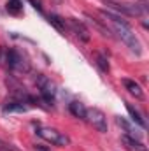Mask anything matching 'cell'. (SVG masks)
<instances>
[{
	"label": "cell",
	"mask_w": 149,
	"mask_h": 151,
	"mask_svg": "<svg viewBox=\"0 0 149 151\" xmlns=\"http://www.w3.org/2000/svg\"><path fill=\"white\" fill-rule=\"evenodd\" d=\"M100 14H102L105 19H109V21L112 23V27H114V30H116L117 37L121 39L128 47H130V51H133L135 55H140V53H142L140 40L137 39L135 34H133V30L130 28V25H128L125 19H121V16H119V14H114L112 11H100Z\"/></svg>",
	"instance_id": "6da1fadb"
},
{
	"label": "cell",
	"mask_w": 149,
	"mask_h": 151,
	"mask_svg": "<svg viewBox=\"0 0 149 151\" xmlns=\"http://www.w3.org/2000/svg\"><path fill=\"white\" fill-rule=\"evenodd\" d=\"M105 5L111 9V11H116L117 14H125V16H142L144 14V7L139 5V4H130V2H114V0H107Z\"/></svg>",
	"instance_id": "7a4b0ae2"
},
{
	"label": "cell",
	"mask_w": 149,
	"mask_h": 151,
	"mask_svg": "<svg viewBox=\"0 0 149 151\" xmlns=\"http://www.w3.org/2000/svg\"><path fill=\"white\" fill-rule=\"evenodd\" d=\"M35 134H37L39 137H42L44 141H47V142H51V144H54V146H67L69 142H70V139L65 135V134H62V132H58L56 128H47V127H39L37 130H35Z\"/></svg>",
	"instance_id": "3957f363"
},
{
	"label": "cell",
	"mask_w": 149,
	"mask_h": 151,
	"mask_svg": "<svg viewBox=\"0 0 149 151\" xmlns=\"http://www.w3.org/2000/svg\"><path fill=\"white\" fill-rule=\"evenodd\" d=\"M93 128H97L98 132H102V134H105L107 132V118H105V114L102 113L100 109H97V107H91V109H86V118H84Z\"/></svg>",
	"instance_id": "277c9868"
},
{
	"label": "cell",
	"mask_w": 149,
	"mask_h": 151,
	"mask_svg": "<svg viewBox=\"0 0 149 151\" xmlns=\"http://www.w3.org/2000/svg\"><path fill=\"white\" fill-rule=\"evenodd\" d=\"M7 65L12 70H28V63L23 60V56L16 49H9L7 51Z\"/></svg>",
	"instance_id": "5b68a950"
},
{
	"label": "cell",
	"mask_w": 149,
	"mask_h": 151,
	"mask_svg": "<svg viewBox=\"0 0 149 151\" xmlns=\"http://www.w3.org/2000/svg\"><path fill=\"white\" fill-rule=\"evenodd\" d=\"M121 144L126 151H148V148L144 146V142L140 139H135L132 135H121Z\"/></svg>",
	"instance_id": "8992f818"
},
{
	"label": "cell",
	"mask_w": 149,
	"mask_h": 151,
	"mask_svg": "<svg viewBox=\"0 0 149 151\" xmlns=\"http://www.w3.org/2000/svg\"><path fill=\"white\" fill-rule=\"evenodd\" d=\"M69 27L72 28V32H74L81 40H84V42L90 40V32H88V28H86L84 23H81L79 19H75V18H69Z\"/></svg>",
	"instance_id": "52a82bcc"
},
{
	"label": "cell",
	"mask_w": 149,
	"mask_h": 151,
	"mask_svg": "<svg viewBox=\"0 0 149 151\" xmlns=\"http://www.w3.org/2000/svg\"><path fill=\"white\" fill-rule=\"evenodd\" d=\"M39 88H40V93H42L44 100H46V102H53V99H54V90H53V84H51V81H49L47 77H44V76L39 77Z\"/></svg>",
	"instance_id": "ba28073f"
},
{
	"label": "cell",
	"mask_w": 149,
	"mask_h": 151,
	"mask_svg": "<svg viewBox=\"0 0 149 151\" xmlns=\"http://www.w3.org/2000/svg\"><path fill=\"white\" fill-rule=\"evenodd\" d=\"M123 84H125V88L128 90L130 95H133V97L139 99V100L144 99V91H142V88H140L135 81H132V79H123Z\"/></svg>",
	"instance_id": "9c48e42d"
},
{
	"label": "cell",
	"mask_w": 149,
	"mask_h": 151,
	"mask_svg": "<svg viewBox=\"0 0 149 151\" xmlns=\"http://www.w3.org/2000/svg\"><path fill=\"white\" fill-rule=\"evenodd\" d=\"M69 111L74 114L75 118H81V119L86 118V107H84L81 102H77V100H74V102L69 104Z\"/></svg>",
	"instance_id": "30bf717a"
},
{
	"label": "cell",
	"mask_w": 149,
	"mask_h": 151,
	"mask_svg": "<svg viewBox=\"0 0 149 151\" xmlns=\"http://www.w3.org/2000/svg\"><path fill=\"white\" fill-rule=\"evenodd\" d=\"M126 111L130 113V116H132V119L139 125V127H142V128H146V121L142 119V116H140V113L132 106V104H126Z\"/></svg>",
	"instance_id": "8fae6325"
},
{
	"label": "cell",
	"mask_w": 149,
	"mask_h": 151,
	"mask_svg": "<svg viewBox=\"0 0 149 151\" xmlns=\"http://www.w3.org/2000/svg\"><path fill=\"white\" fill-rule=\"evenodd\" d=\"M28 107L25 106V102H11V104H7L5 107H4V111L5 113H12V111H18V113H25Z\"/></svg>",
	"instance_id": "7c38bea8"
},
{
	"label": "cell",
	"mask_w": 149,
	"mask_h": 151,
	"mask_svg": "<svg viewBox=\"0 0 149 151\" xmlns=\"http://www.w3.org/2000/svg\"><path fill=\"white\" fill-rule=\"evenodd\" d=\"M7 11H9V14H19L23 11V2L21 0H9L7 2Z\"/></svg>",
	"instance_id": "4fadbf2b"
},
{
	"label": "cell",
	"mask_w": 149,
	"mask_h": 151,
	"mask_svg": "<svg viewBox=\"0 0 149 151\" xmlns=\"http://www.w3.org/2000/svg\"><path fill=\"white\" fill-rule=\"evenodd\" d=\"M49 23H51L58 32H65V19H62L60 16L51 14V16H49Z\"/></svg>",
	"instance_id": "5bb4252c"
},
{
	"label": "cell",
	"mask_w": 149,
	"mask_h": 151,
	"mask_svg": "<svg viewBox=\"0 0 149 151\" xmlns=\"http://www.w3.org/2000/svg\"><path fill=\"white\" fill-rule=\"evenodd\" d=\"M97 65L100 67L102 72H109V62L104 55H97Z\"/></svg>",
	"instance_id": "9a60e30c"
},
{
	"label": "cell",
	"mask_w": 149,
	"mask_h": 151,
	"mask_svg": "<svg viewBox=\"0 0 149 151\" xmlns=\"http://www.w3.org/2000/svg\"><path fill=\"white\" fill-rule=\"evenodd\" d=\"M35 151H49V150H47L46 146H39L37 144V146H35Z\"/></svg>",
	"instance_id": "2e32d148"
}]
</instances>
